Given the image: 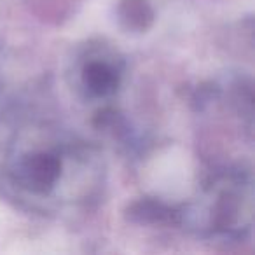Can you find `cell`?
<instances>
[{"label": "cell", "instance_id": "1", "mask_svg": "<svg viewBox=\"0 0 255 255\" xmlns=\"http://www.w3.org/2000/svg\"><path fill=\"white\" fill-rule=\"evenodd\" d=\"M61 173V161L53 154L39 152L23 163V180L35 192H46L56 184Z\"/></svg>", "mask_w": 255, "mask_h": 255}, {"label": "cell", "instance_id": "2", "mask_svg": "<svg viewBox=\"0 0 255 255\" xmlns=\"http://www.w3.org/2000/svg\"><path fill=\"white\" fill-rule=\"evenodd\" d=\"M82 81H84L86 88L89 89V93L96 96L110 95L112 91H116L117 84H119L116 72L109 65L100 63V61H93L84 68Z\"/></svg>", "mask_w": 255, "mask_h": 255}, {"label": "cell", "instance_id": "3", "mask_svg": "<svg viewBox=\"0 0 255 255\" xmlns=\"http://www.w3.org/2000/svg\"><path fill=\"white\" fill-rule=\"evenodd\" d=\"M119 16L128 28L143 30L152 21V9L147 0H123L119 7Z\"/></svg>", "mask_w": 255, "mask_h": 255}]
</instances>
